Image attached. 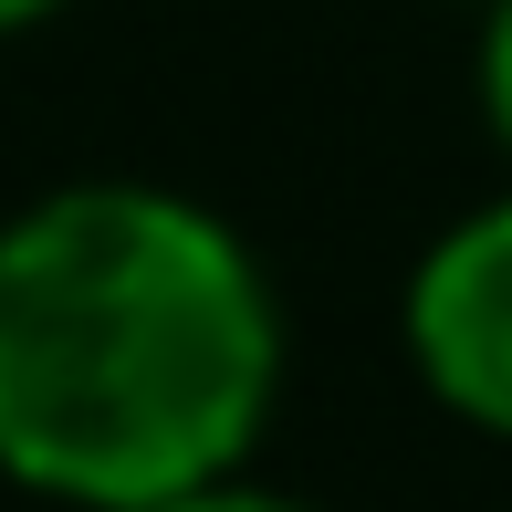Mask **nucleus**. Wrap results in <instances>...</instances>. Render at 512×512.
Here are the masks:
<instances>
[{"label":"nucleus","instance_id":"1","mask_svg":"<svg viewBox=\"0 0 512 512\" xmlns=\"http://www.w3.org/2000/svg\"><path fill=\"white\" fill-rule=\"evenodd\" d=\"M283 387V314L220 209L84 178L0 230V471L157 512L241 471Z\"/></svg>","mask_w":512,"mask_h":512},{"label":"nucleus","instance_id":"2","mask_svg":"<svg viewBox=\"0 0 512 512\" xmlns=\"http://www.w3.org/2000/svg\"><path fill=\"white\" fill-rule=\"evenodd\" d=\"M408 356L471 429L512 439V189L429 241L408 283Z\"/></svg>","mask_w":512,"mask_h":512},{"label":"nucleus","instance_id":"3","mask_svg":"<svg viewBox=\"0 0 512 512\" xmlns=\"http://www.w3.org/2000/svg\"><path fill=\"white\" fill-rule=\"evenodd\" d=\"M481 115L512 147V0H492V21H481Z\"/></svg>","mask_w":512,"mask_h":512},{"label":"nucleus","instance_id":"4","mask_svg":"<svg viewBox=\"0 0 512 512\" xmlns=\"http://www.w3.org/2000/svg\"><path fill=\"white\" fill-rule=\"evenodd\" d=\"M157 512H304V502H283V492H251V481H199V492H178V502H157Z\"/></svg>","mask_w":512,"mask_h":512},{"label":"nucleus","instance_id":"5","mask_svg":"<svg viewBox=\"0 0 512 512\" xmlns=\"http://www.w3.org/2000/svg\"><path fill=\"white\" fill-rule=\"evenodd\" d=\"M53 11H74V0H0V32H32V21H53Z\"/></svg>","mask_w":512,"mask_h":512}]
</instances>
